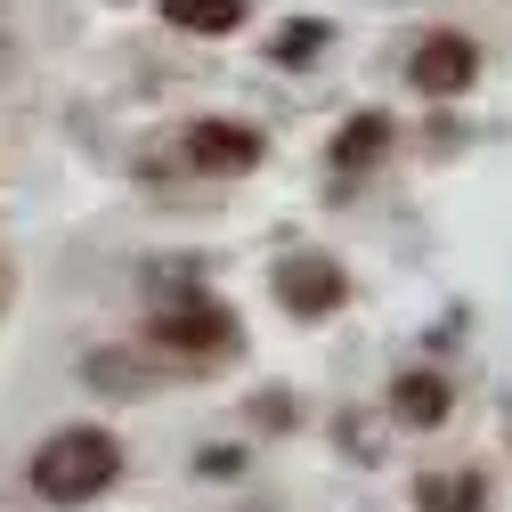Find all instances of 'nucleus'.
<instances>
[{
    "label": "nucleus",
    "instance_id": "f257e3e1",
    "mask_svg": "<svg viewBox=\"0 0 512 512\" xmlns=\"http://www.w3.org/2000/svg\"><path fill=\"white\" fill-rule=\"evenodd\" d=\"M114 472H122L114 431L66 423V431H49L41 456H33V496H49V504H90L98 488H114Z\"/></svg>",
    "mask_w": 512,
    "mask_h": 512
},
{
    "label": "nucleus",
    "instance_id": "f03ea898",
    "mask_svg": "<svg viewBox=\"0 0 512 512\" xmlns=\"http://www.w3.org/2000/svg\"><path fill=\"white\" fill-rule=\"evenodd\" d=\"M155 350H179V358H228L244 334H236V317L220 309V301H179V309H163L155 317Z\"/></svg>",
    "mask_w": 512,
    "mask_h": 512
},
{
    "label": "nucleus",
    "instance_id": "7ed1b4c3",
    "mask_svg": "<svg viewBox=\"0 0 512 512\" xmlns=\"http://www.w3.org/2000/svg\"><path fill=\"white\" fill-rule=\"evenodd\" d=\"M342 293H350V277H342L334 261H317V252H293V261H277V301H285L293 317H334Z\"/></svg>",
    "mask_w": 512,
    "mask_h": 512
},
{
    "label": "nucleus",
    "instance_id": "20e7f679",
    "mask_svg": "<svg viewBox=\"0 0 512 512\" xmlns=\"http://www.w3.org/2000/svg\"><path fill=\"white\" fill-rule=\"evenodd\" d=\"M415 90L423 98H456V90H472L480 82V49L464 41V33H431V41H415Z\"/></svg>",
    "mask_w": 512,
    "mask_h": 512
},
{
    "label": "nucleus",
    "instance_id": "39448f33",
    "mask_svg": "<svg viewBox=\"0 0 512 512\" xmlns=\"http://www.w3.org/2000/svg\"><path fill=\"white\" fill-rule=\"evenodd\" d=\"M187 163L196 171H252L261 163V131H244V122H196L187 131Z\"/></svg>",
    "mask_w": 512,
    "mask_h": 512
},
{
    "label": "nucleus",
    "instance_id": "423d86ee",
    "mask_svg": "<svg viewBox=\"0 0 512 512\" xmlns=\"http://www.w3.org/2000/svg\"><path fill=\"white\" fill-rule=\"evenodd\" d=\"M447 407H456V391H447V374H431V366H415V374L391 382V415H399L407 431H439Z\"/></svg>",
    "mask_w": 512,
    "mask_h": 512
},
{
    "label": "nucleus",
    "instance_id": "0eeeda50",
    "mask_svg": "<svg viewBox=\"0 0 512 512\" xmlns=\"http://www.w3.org/2000/svg\"><path fill=\"white\" fill-rule=\"evenodd\" d=\"M480 504H488V488L472 472H423L415 480V512H480Z\"/></svg>",
    "mask_w": 512,
    "mask_h": 512
},
{
    "label": "nucleus",
    "instance_id": "6e6552de",
    "mask_svg": "<svg viewBox=\"0 0 512 512\" xmlns=\"http://www.w3.org/2000/svg\"><path fill=\"white\" fill-rule=\"evenodd\" d=\"M382 147H391V114H358L350 131L334 139V171H366Z\"/></svg>",
    "mask_w": 512,
    "mask_h": 512
},
{
    "label": "nucleus",
    "instance_id": "1a4fd4ad",
    "mask_svg": "<svg viewBox=\"0 0 512 512\" xmlns=\"http://www.w3.org/2000/svg\"><path fill=\"white\" fill-rule=\"evenodd\" d=\"M163 17L179 33H236L244 25V0H163Z\"/></svg>",
    "mask_w": 512,
    "mask_h": 512
},
{
    "label": "nucleus",
    "instance_id": "9d476101",
    "mask_svg": "<svg viewBox=\"0 0 512 512\" xmlns=\"http://www.w3.org/2000/svg\"><path fill=\"white\" fill-rule=\"evenodd\" d=\"M334 41V25H285L277 41H269V66H301V57H317Z\"/></svg>",
    "mask_w": 512,
    "mask_h": 512
},
{
    "label": "nucleus",
    "instance_id": "9b49d317",
    "mask_svg": "<svg viewBox=\"0 0 512 512\" xmlns=\"http://www.w3.org/2000/svg\"><path fill=\"white\" fill-rule=\"evenodd\" d=\"M196 472H212V480H236V472H244V447H204V456H196Z\"/></svg>",
    "mask_w": 512,
    "mask_h": 512
}]
</instances>
